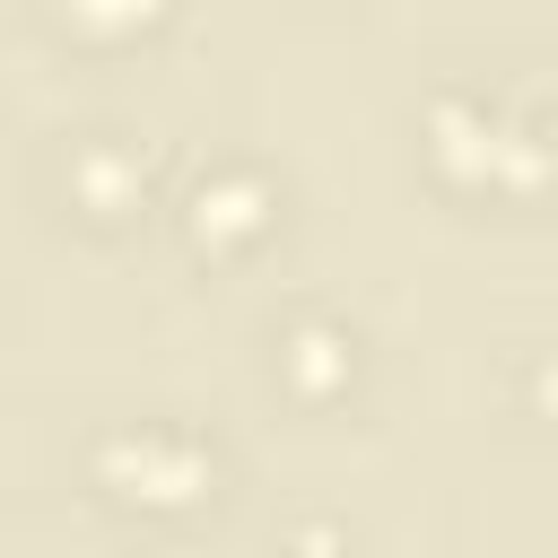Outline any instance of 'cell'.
I'll list each match as a JSON object with an SVG mask.
<instances>
[{
	"label": "cell",
	"mask_w": 558,
	"mask_h": 558,
	"mask_svg": "<svg viewBox=\"0 0 558 558\" xmlns=\"http://www.w3.org/2000/svg\"><path fill=\"white\" fill-rule=\"evenodd\" d=\"M87 480L105 506L140 523H192L227 488V453L192 418H113L87 436Z\"/></svg>",
	"instance_id": "cell-1"
},
{
	"label": "cell",
	"mask_w": 558,
	"mask_h": 558,
	"mask_svg": "<svg viewBox=\"0 0 558 558\" xmlns=\"http://www.w3.org/2000/svg\"><path fill=\"white\" fill-rule=\"evenodd\" d=\"M418 157L436 166L445 192H532L549 166L541 122L480 78H445L418 105Z\"/></svg>",
	"instance_id": "cell-2"
},
{
	"label": "cell",
	"mask_w": 558,
	"mask_h": 558,
	"mask_svg": "<svg viewBox=\"0 0 558 558\" xmlns=\"http://www.w3.org/2000/svg\"><path fill=\"white\" fill-rule=\"evenodd\" d=\"M279 218H288V183H279L262 157H218V166H201V174L183 183V201H174V227H183V244H192L201 262H244V253H262V244L279 235Z\"/></svg>",
	"instance_id": "cell-3"
},
{
	"label": "cell",
	"mask_w": 558,
	"mask_h": 558,
	"mask_svg": "<svg viewBox=\"0 0 558 558\" xmlns=\"http://www.w3.org/2000/svg\"><path fill=\"white\" fill-rule=\"evenodd\" d=\"M61 201L87 227H131L157 201V140L131 131V122H87L61 148Z\"/></svg>",
	"instance_id": "cell-4"
},
{
	"label": "cell",
	"mask_w": 558,
	"mask_h": 558,
	"mask_svg": "<svg viewBox=\"0 0 558 558\" xmlns=\"http://www.w3.org/2000/svg\"><path fill=\"white\" fill-rule=\"evenodd\" d=\"M270 375H279L288 401L331 410V401L357 384V323L331 314V305H296V314L270 331Z\"/></svg>",
	"instance_id": "cell-5"
},
{
	"label": "cell",
	"mask_w": 558,
	"mask_h": 558,
	"mask_svg": "<svg viewBox=\"0 0 558 558\" xmlns=\"http://www.w3.org/2000/svg\"><path fill=\"white\" fill-rule=\"evenodd\" d=\"M157 17H166L157 0H140V9H52L61 35H140V26H157Z\"/></svg>",
	"instance_id": "cell-6"
}]
</instances>
